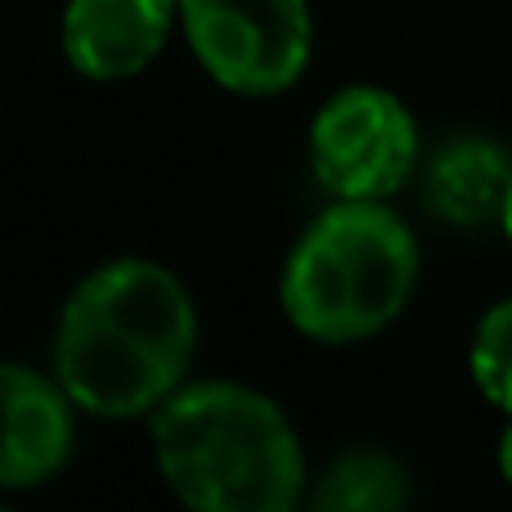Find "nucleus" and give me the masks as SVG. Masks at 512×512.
<instances>
[{"label":"nucleus","instance_id":"nucleus-1","mask_svg":"<svg viewBox=\"0 0 512 512\" xmlns=\"http://www.w3.org/2000/svg\"><path fill=\"white\" fill-rule=\"evenodd\" d=\"M194 301L153 261H108L72 292L59 319L54 373L72 405L99 418L158 414L194 360Z\"/></svg>","mask_w":512,"mask_h":512},{"label":"nucleus","instance_id":"nucleus-2","mask_svg":"<svg viewBox=\"0 0 512 512\" xmlns=\"http://www.w3.org/2000/svg\"><path fill=\"white\" fill-rule=\"evenodd\" d=\"M153 450L189 512H297L306 490L297 432L270 396L239 382L180 387L153 414Z\"/></svg>","mask_w":512,"mask_h":512},{"label":"nucleus","instance_id":"nucleus-3","mask_svg":"<svg viewBox=\"0 0 512 512\" xmlns=\"http://www.w3.org/2000/svg\"><path fill=\"white\" fill-rule=\"evenodd\" d=\"M418 243L378 198H342L297 239L283 270V310L315 342H364L405 310Z\"/></svg>","mask_w":512,"mask_h":512},{"label":"nucleus","instance_id":"nucleus-4","mask_svg":"<svg viewBox=\"0 0 512 512\" xmlns=\"http://www.w3.org/2000/svg\"><path fill=\"white\" fill-rule=\"evenodd\" d=\"M194 59L234 95H279L310 63L306 0H180Z\"/></svg>","mask_w":512,"mask_h":512},{"label":"nucleus","instance_id":"nucleus-5","mask_svg":"<svg viewBox=\"0 0 512 512\" xmlns=\"http://www.w3.org/2000/svg\"><path fill=\"white\" fill-rule=\"evenodd\" d=\"M315 180L337 198H387L418 162V126L391 90L346 86L310 126Z\"/></svg>","mask_w":512,"mask_h":512},{"label":"nucleus","instance_id":"nucleus-6","mask_svg":"<svg viewBox=\"0 0 512 512\" xmlns=\"http://www.w3.org/2000/svg\"><path fill=\"white\" fill-rule=\"evenodd\" d=\"M180 0H68L63 54L90 81H126L162 54Z\"/></svg>","mask_w":512,"mask_h":512},{"label":"nucleus","instance_id":"nucleus-7","mask_svg":"<svg viewBox=\"0 0 512 512\" xmlns=\"http://www.w3.org/2000/svg\"><path fill=\"white\" fill-rule=\"evenodd\" d=\"M72 450L68 391L41 373L0 364V486H41Z\"/></svg>","mask_w":512,"mask_h":512},{"label":"nucleus","instance_id":"nucleus-8","mask_svg":"<svg viewBox=\"0 0 512 512\" xmlns=\"http://www.w3.org/2000/svg\"><path fill=\"white\" fill-rule=\"evenodd\" d=\"M512 162L490 140H454L427 171V198L454 225H486L504 216Z\"/></svg>","mask_w":512,"mask_h":512},{"label":"nucleus","instance_id":"nucleus-9","mask_svg":"<svg viewBox=\"0 0 512 512\" xmlns=\"http://www.w3.org/2000/svg\"><path fill=\"white\" fill-rule=\"evenodd\" d=\"M409 477L382 450H346L319 477L310 512H405Z\"/></svg>","mask_w":512,"mask_h":512},{"label":"nucleus","instance_id":"nucleus-10","mask_svg":"<svg viewBox=\"0 0 512 512\" xmlns=\"http://www.w3.org/2000/svg\"><path fill=\"white\" fill-rule=\"evenodd\" d=\"M472 378L486 391L490 405L512 414V301L486 310L472 337Z\"/></svg>","mask_w":512,"mask_h":512},{"label":"nucleus","instance_id":"nucleus-11","mask_svg":"<svg viewBox=\"0 0 512 512\" xmlns=\"http://www.w3.org/2000/svg\"><path fill=\"white\" fill-rule=\"evenodd\" d=\"M499 472H504V481L512 486V423L504 427V436H499Z\"/></svg>","mask_w":512,"mask_h":512},{"label":"nucleus","instance_id":"nucleus-12","mask_svg":"<svg viewBox=\"0 0 512 512\" xmlns=\"http://www.w3.org/2000/svg\"><path fill=\"white\" fill-rule=\"evenodd\" d=\"M499 225H504V234L512 239V189H508V203H504V216H499Z\"/></svg>","mask_w":512,"mask_h":512},{"label":"nucleus","instance_id":"nucleus-13","mask_svg":"<svg viewBox=\"0 0 512 512\" xmlns=\"http://www.w3.org/2000/svg\"><path fill=\"white\" fill-rule=\"evenodd\" d=\"M0 512H5V508H0Z\"/></svg>","mask_w":512,"mask_h":512}]
</instances>
